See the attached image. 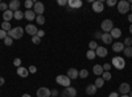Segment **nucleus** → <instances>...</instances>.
Segmentation results:
<instances>
[{
    "mask_svg": "<svg viewBox=\"0 0 132 97\" xmlns=\"http://www.w3.org/2000/svg\"><path fill=\"white\" fill-rule=\"evenodd\" d=\"M24 34V29L20 28V26H16V28H12L9 31H8V37H11L12 39H20Z\"/></svg>",
    "mask_w": 132,
    "mask_h": 97,
    "instance_id": "1",
    "label": "nucleus"
},
{
    "mask_svg": "<svg viewBox=\"0 0 132 97\" xmlns=\"http://www.w3.org/2000/svg\"><path fill=\"white\" fill-rule=\"evenodd\" d=\"M56 81H57V84L62 85V87H65V88L70 87V84H71V80L66 76V75H58V76L56 78Z\"/></svg>",
    "mask_w": 132,
    "mask_h": 97,
    "instance_id": "2",
    "label": "nucleus"
},
{
    "mask_svg": "<svg viewBox=\"0 0 132 97\" xmlns=\"http://www.w3.org/2000/svg\"><path fill=\"white\" fill-rule=\"evenodd\" d=\"M111 63H112V66L116 70H123L126 67V62H124V59L122 57H114L112 60H111Z\"/></svg>",
    "mask_w": 132,
    "mask_h": 97,
    "instance_id": "3",
    "label": "nucleus"
},
{
    "mask_svg": "<svg viewBox=\"0 0 132 97\" xmlns=\"http://www.w3.org/2000/svg\"><path fill=\"white\" fill-rule=\"evenodd\" d=\"M116 5H118L119 13H122V15H126L129 10V3L127 2V0H122V2H119Z\"/></svg>",
    "mask_w": 132,
    "mask_h": 97,
    "instance_id": "4",
    "label": "nucleus"
},
{
    "mask_svg": "<svg viewBox=\"0 0 132 97\" xmlns=\"http://www.w3.org/2000/svg\"><path fill=\"white\" fill-rule=\"evenodd\" d=\"M101 28H102V30L104 31V33H110L112 29H114V23L111 20H104V21H102V25H101Z\"/></svg>",
    "mask_w": 132,
    "mask_h": 97,
    "instance_id": "5",
    "label": "nucleus"
},
{
    "mask_svg": "<svg viewBox=\"0 0 132 97\" xmlns=\"http://www.w3.org/2000/svg\"><path fill=\"white\" fill-rule=\"evenodd\" d=\"M44 10H45V7H44V4L41 2H36L35 4H33V12H35L37 16H42Z\"/></svg>",
    "mask_w": 132,
    "mask_h": 97,
    "instance_id": "6",
    "label": "nucleus"
},
{
    "mask_svg": "<svg viewBox=\"0 0 132 97\" xmlns=\"http://www.w3.org/2000/svg\"><path fill=\"white\" fill-rule=\"evenodd\" d=\"M62 97H75L77 96V89L73 88V87H68V88H65L61 93Z\"/></svg>",
    "mask_w": 132,
    "mask_h": 97,
    "instance_id": "7",
    "label": "nucleus"
},
{
    "mask_svg": "<svg viewBox=\"0 0 132 97\" xmlns=\"http://www.w3.org/2000/svg\"><path fill=\"white\" fill-rule=\"evenodd\" d=\"M103 9H104L103 2H101V0H96V2L93 3V10H94V12L101 13V12H103Z\"/></svg>",
    "mask_w": 132,
    "mask_h": 97,
    "instance_id": "8",
    "label": "nucleus"
},
{
    "mask_svg": "<svg viewBox=\"0 0 132 97\" xmlns=\"http://www.w3.org/2000/svg\"><path fill=\"white\" fill-rule=\"evenodd\" d=\"M50 96H52V91L45 87H41L37 89V97H50Z\"/></svg>",
    "mask_w": 132,
    "mask_h": 97,
    "instance_id": "9",
    "label": "nucleus"
},
{
    "mask_svg": "<svg viewBox=\"0 0 132 97\" xmlns=\"http://www.w3.org/2000/svg\"><path fill=\"white\" fill-rule=\"evenodd\" d=\"M8 9L12 10L13 13L17 12V10L20 9V2H19V0H12V2L8 4Z\"/></svg>",
    "mask_w": 132,
    "mask_h": 97,
    "instance_id": "10",
    "label": "nucleus"
},
{
    "mask_svg": "<svg viewBox=\"0 0 132 97\" xmlns=\"http://www.w3.org/2000/svg\"><path fill=\"white\" fill-rule=\"evenodd\" d=\"M119 92L122 93V94H128L131 92V87H129V84L128 83H122L119 85Z\"/></svg>",
    "mask_w": 132,
    "mask_h": 97,
    "instance_id": "11",
    "label": "nucleus"
},
{
    "mask_svg": "<svg viewBox=\"0 0 132 97\" xmlns=\"http://www.w3.org/2000/svg\"><path fill=\"white\" fill-rule=\"evenodd\" d=\"M95 54L99 57V58H104V57H107V54H108V51H107V49L106 47H103V46H98L96 47V50H95Z\"/></svg>",
    "mask_w": 132,
    "mask_h": 97,
    "instance_id": "12",
    "label": "nucleus"
},
{
    "mask_svg": "<svg viewBox=\"0 0 132 97\" xmlns=\"http://www.w3.org/2000/svg\"><path fill=\"white\" fill-rule=\"evenodd\" d=\"M25 31H27L28 34H30V36L33 37V36H36V34H37L38 29H37L35 25H33V24H28V25L25 26Z\"/></svg>",
    "mask_w": 132,
    "mask_h": 97,
    "instance_id": "13",
    "label": "nucleus"
},
{
    "mask_svg": "<svg viewBox=\"0 0 132 97\" xmlns=\"http://www.w3.org/2000/svg\"><path fill=\"white\" fill-rule=\"evenodd\" d=\"M66 76H68L70 80L77 79V78L79 76V71H77L75 68H69V70H68V73H66Z\"/></svg>",
    "mask_w": 132,
    "mask_h": 97,
    "instance_id": "14",
    "label": "nucleus"
},
{
    "mask_svg": "<svg viewBox=\"0 0 132 97\" xmlns=\"http://www.w3.org/2000/svg\"><path fill=\"white\" fill-rule=\"evenodd\" d=\"M124 44L123 42H114L112 44V50L115 51V52H122L123 50H124Z\"/></svg>",
    "mask_w": 132,
    "mask_h": 97,
    "instance_id": "15",
    "label": "nucleus"
},
{
    "mask_svg": "<svg viewBox=\"0 0 132 97\" xmlns=\"http://www.w3.org/2000/svg\"><path fill=\"white\" fill-rule=\"evenodd\" d=\"M82 4L83 3L81 2V0H69V2H68V5L70 8H81Z\"/></svg>",
    "mask_w": 132,
    "mask_h": 97,
    "instance_id": "16",
    "label": "nucleus"
},
{
    "mask_svg": "<svg viewBox=\"0 0 132 97\" xmlns=\"http://www.w3.org/2000/svg\"><path fill=\"white\" fill-rule=\"evenodd\" d=\"M101 39L103 41V44H106V45L112 44V37H111V34H110V33H103L102 37H101Z\"/></svg>",
    "mask_w": 132,
    "mask_h": 97,
    "instance_id": "17",
    "label": "nucleus"
},
{
    "mask_svg": "<svg viewBox=\"0 0 132 97\" xmlns=\"http://www.w3.org/2000/svg\"><path fill=\"white\" fill-rule=\"evenodd\" d=\"M24 17L28 20V21H33L36 18V13L33 12L32 9H28V10H25V13H24Z\"/></svg>",
    "mask_w": 132,
    "mask_h": 97,
    "instance_id": "18",
    "label": "nucleus"
},
{
    "mask_svg": "<svg viewBox=\"0 0 132 97\" xmlns=\"http://www.w3.org/2000/svg\"><path fill=\"white\" fill-rule=\"evenodd\" d=\"M12 18H13V12H12V10L8 9V10H5V12L3 13V20L7 21V23H9Z\"/></svg>",
    "mask_w": 132,
    "mask_h": 97,
    "instance_id": "19",
    "label": "nucleus"
},
{
    "mask_svg": "<svg viewBox=\"0 0 132 97\" xmlns=\"http://www.w3.org/2000/svg\"><path fill=\"white\" fill-rule=\"evenodd\" d=\"M93 72L96 75V78H99L104 71H103V67H102V66H99V64H95V66L93 67Z\"/></svg>",
    "mask_w": 132,
    "mask_h": 97,
    "instance_id": "20",
    "label": "nucleus"
},
{
    "mask_svg": "<svg viewBox=\"0 0 132 97\" xmlns=\"http://www.w3.org/2000/svg\"><path fill=\"white\" fill-rule=\"evenodd\" d=\"M96 87L94 84H90V85H87V88H86V93L89 94V96H94L95 93H96Z\"/></svg>",
    "mask_w": 132,
    "mask_h": 97,
    "instance_id": "21",
    "label": "nucleus"
},
{
    "mask_svg": "<svg viewBox=\"0 0 132 97\" xmlns=\"http://www.w3.org/2000/svg\"><path fill=\"white\" fill-rule=\"evenodd\" d=\"M17 75H19V76H21V78H27L28 75H29V70H27L24 67H19L17 68Z\"/></svg>",
    "mask_w": 132,
    "mask_h": 97,
    "instance_id": "22",
    "label": "nucleus"
},
{
    "mask_svg": "<svg viewBox=\"0 0 132 97\" xmlns=\"http://www.w3.org/2000/svg\"><path fill=\"white\" fill-rule=\"evenodd\" d=\"M110 34H111L112 39H114V38H119L120 36H122V30H120L119 28H114L111 31H110Z\"/></svg>",
    "mask_w": 132,
    "mask_h": 97,
    "instance_id": "23",
    "label": "nucleus"
},
{
    "mask_svg": "<svg viewBox=\"0 0 132 97\" xmlns=\"http://www.w3.org/2000/svg\"><path fill=\"white\" fill-rule=\"evenodd\" d=\"M94 85H95L96 88H102L103 85H104V80H103L102 78H96V80H95Z\"/></svg>",
    "mask_w": 132,
    "mask_h": 97,
    "instance_id": "24",
    "label": "nucleus"
},
{
    "mask_svg": "<svg viewBox=\"0 0 132 97\" xmlns=\"http://www.w3.org/2000/svg\"><path fill=\"white\" fill-rule=\"evenodd\" d=\"M2 29H3V30H5L7 33H8V31H9L11 29H12V26H11V23H7V21H3V23H2Z\"/></svg>",
    "mask_w": 132,
    "mask_h": 97,
    "instance_id": "25",
    "label": "nucleus"
},
{
    "mask_svg": "<svg viewBox=\"0 0 132 97\" xmlns=\"http://www.w3.org/2000/svg\"><path fill=\"white\" fill-rule=\"evenodd\" d=\"M95 57H96V54H95V51H94V50H89V51L86 52V58L89 59V60H93Z\"/></svg>",
    "mask_w": 132,
    "mask_h": 97,
    "instance_id": "26",
    "label": "nucleus"
},
{
    "mask_svg": "<svg viewBox=\"0 0 132 97\" xmlns=\"http://www.w3.org/2000/svg\"><path fill=\"white\" fill-rule=\"evenodd\" d=\"M123 52H124V55H126L127 58H132V46H131V47H124Z\"/></svg>",
    "mask_w": 132,
    "mask_h": 97,
    "instance_id": "27",
    "label": "nucleus"
},
{
    "mask_svg": "<svg viewBox=\"0 0 132 97\" xmlns=\"http://www.w3.org/2000/svg\"><path fill=\"white\" fill-rule=\"evenodd\" d=\"M111 73H110V71H104L103 73H102V79L104 80V81H107V80H111Z\"/></svg>",
    "mask_w": 132,
    "mask_h": 97,
    "instance_id": "28",
    "label": "nucleus"
},
{
    "mask_svg": "<svg viewBox=\"0 0 132 97\" xmlns=\"http://www.w3.org/2000/svg\"><path fill=\"white\" fill-rule=\"evenodd\" d=\"M23 17H24V13L21 12V10H17V12L13 13V18H16V20H21Z\"/></svg>",
    "mask_w": 132,
    "mask_h": 97,
    "instance_id": "29",
    "label": "nucleus"
},
{
    "mask_svg": "<svg viewBox=\"0 0 132 97\" xmlns=\"http://www.w3.org/2000/svg\"><path fill=\"white\" fill-rule=\"evenodd\" d=\"M36 21H37L38 25H44L45 24V17L44 16H36Z\"/></svg>",
    "mask_w": 132,
    "mask_h": 97,
    "instance_id": "30",
    "label": "nucleus"
},
{
    "mask_svg": "<svg viewBox=\"0 0 132 97\" xmlns=\"http://www.w3.org/2000/svg\"><path fill=\"white\" fill-rule=\"evenodd\" d=\"M87 75H89V71H87V70H81L79 71V78L81 79H86Z\"/></svg>",
    "mask_w": 132,
    "mask_h": 97,
    "instance_id": "31",
    "label": "nucleus"
},
{
    "mask_svg": "<svg viewBox=\"0 0 132 97\" xmlns=\"http://www.w3.org/2000/svg\"><path fill=\"white\" fill-rule=\"evenodd\" d=\"M96 47H98V44H96V42L95 41H93V42H90V44H89V50H96Z\"/></svg>",
    "mask_w": 132,
    "mask_h": 97,
    "instance_id": "32",
    "label": "nucleus"
},
{
    "mask_svg": "<svg viewBox=\"0 0 132 97\" xmlns=\"http://www.w3.org/2000/svg\"><path fill=\"white\" fill-rule=\"evenodd\" d=\"M7 37H8V33H7V31L3 30V29H0V39H3V41H4Z\"/></svg>",
    "mask_w": 132,
    "mask_h": 97,
    "instance_id": "33",
    "label": "nucleus"
},
{
    "mask_svg": "<svg viewBox=\"0 0 132 97\" xmlns=\"http://www.w3.org/2000/svg\"><path fill=\"white\" fill-rule=\"evenodd\" d=\"M12 44H13V39L11 38V37H7V38L4 39V45H5V46H11Z\"/></svg>",
    "mask_w": 132,
    "mask_h": 97,
    "instance_id": "34",
    "label": "nucleus"
},
{
    "mask_svg": "<svg viewBox=\"0 0 132 97\" xmlns=\"http://www.w3.org/2000/svg\"><path fill=\"white\" fill-rule=\"evenodd\" d=\"M123 44H124L126 47H131V45H132V38H126Z\"/></svg>",
    "mask_w": 132,
    "mask_h": 97,
    "instance_id": "35",
    "label": "nucleus"
},
{
    "mask_svg": "<svg viewBox=\"0 0 132 97\" xmlns=\"http://www.w3.org/2000/svg\"><path fill=\"white\" fill-rule=\"evenodd\" d=\"M32 42H33L35 45H38L40 42H41V38L37 37V36H33V37H32Z\"/></svg>",
    "mask_w": 132,
    "mask_h": 97,
    "instance_id": "36",
    "label": "nucleus"
},
{
    "mask_svg": "<svg viewBox=\"0 0 132 97\" xmlns=\"http://www.w3.org/2000/svg\"><path fill=\"white\" fill-rule=\"evenodd\" d=\"M33 4H35V3H33L32 0H27V2L24 3V5H25V8H27V9H30V8L33 7Z\"/></svg>",
    "mask_w": 132,
    "mask_h": 97,
    "instance_id": "37",
    "label": "nucleus"
},
{
    "mask_svg": "<svg viewBox=\"0 0 132 97\" xmlns=\"http://www.w3.org/2000/svg\"><path fill=\"white\" fill-rule=\"evenodd\" d=\"M102 67H103V71H110V70H111V67H112V64H110V63H104Z\"/></svg>",
    "mask_w": 132,
    "mask_h": 97,
    "instance_id": "38",
    "label": "nucleus"
},
{
    "mask_svg": "<svg viewBox=\"0 0 132 97\" xmlns=\"http://www.w3.org/2000/svg\"><path fill=\"white\" fill-rule=\"evenodd\" d=\"M0 10H3V13L5 12V10H8V4L2 3V4H0Z\"/></svg>",
    "mask_w": 132,
    "mask_h": 97,
    "instance_id": "39",
    "label": "nucleus"
},
{
    "mask_svg": "<svg viewBox=\"0 0 132 97\" xmlns=\"http://www.w3.org/2000/svg\"><path fill=\"white\" fill-rule=\"evenodd\" d=\"M13 64H15V66L19 68V67H21V59L20 58H16L15 60H13Z\"/></svg>",
    "mask_w": 132,
    "mask_h": 97,
    "instance_id": "40",
    "label": "nucleus"
},
{
    "mask_svg": "<svg viewBox=\"0 0 132 97\" xmlns=\"http://www.w3.org/2000/svg\"><path fill=\"white\" fill-rule=\"evenodd\" d=\"M116 4H118L116 0H107V5H108V7H114V5H116Z\"/></svg>",
    "mask_w": 132,
    "mask_h": 97,
    "instance_id": "41",
    "label": "nucleus"
},
{
    "mask_svg": "<svg viewBox=\"0 0 132 97\" xmlns=\"http://www.w3.org/2000/svg\"><path fill=\"white\" fill-rule=\"evenodd\" d=\"M36 71H37V67L36 66H30L29 67V73H35Z\"/></svg>",
    "mask_w": 132,
    "mask_h": 97,
    "instance_id": "42",
    "label": "nucleus"
},
{
    "mask_svg": "<svg viewBox=\"0 0 132 97\" xmlns=\"http://www.w3.org/2000/svg\"><path fill=\"white\" fill-rule=\"evenodd\" d=\"M36 36H37V37H40V38H42L44 36H45V31H44V30H38Z\"/></svg>",
    "mask_w": 132,
    "mask_h": 97,
    "instance_id": "43",
    "label": "nucleus"
},
{
    "mask_svg": "<svg viewBox=\"0 0 132 97\" xmlns=\"http://www.w3.org/2000/svg\"><path fill=\"white\" fill-rule=\"evenodd\" d=\"M58 5H66V4H68V2H66V0H58Z\"/></svg>",
    "mask_w": 132,
    "mask_h": 97,
    "instance_id": "44",
    "label": "nucleus"
},
{
    "mask_svg": "<svg viewBox=\"0 0 132 97\" xmlns=\"http://www.w3.org/2000/svg\"><path fill=\"white\" fill-rule=\"evenodd\" d=\"M94 37L99 39V38H101V37H102V33H99V31H96V33H94Z\"/></svg>",
    "mask_w": 132,
    "mask_h": 97,
    "instance_id": "45",
    "label": "nucleus"
},
{
    "mask_svg": "<svg viewBox=\"0 0 132 97\" xmlns=\"http://www.w3.org/2000/svg\"><path fill=\"white\" fill-rule=\"evenodd\" d=\"M57 94H58V91H57V89H53V91H52V96H53V97H57Z\"/></svg>",
    "mask_w": 132,
    "mask_h": 97,
    "instance_id": "46",
    "label": "nucleus"
},
{
    "mask_svg": "<svg viewBox=\"0 0 132 97\" xmlns=\"http://www.w3.org/2000/svg\"><path fill=\"white\" fill-rule=\"evenodd\" d=\"M108 97H119V94H118L116 92H112V93H110V94H108Z\"/></svg>",
    "mask_w": 132,
    "mask_h": 97,
    "instance_id": "47",
    "label": "nucleus"
},
{
    "mask_svg": "<svg viewBox=\"0 0 132 97\" xmlns=\"http://www.w3.org/2000/svg\"><path fill=\"white\" fill-rule=\"evenodd\" d=\"M5 83V80H4V78H0V87H2V85Z\"/></svg>",
    "mask_w": 132,
    "mask_h": 97,
    "instance_id": "48",
    "label": "nucleus"
},
{
    "mask_svg": "<svg viewBox=\"0 0 132 97\" xmlns=\"http://www.w3.org/2000/svg\"><path fill=\"white\" fill-rule=\"evenodd\" d=\"M128 21L132 24V13H131V15H128Z\"/></svg>",
    "mask_w": 132,
    "mask_h": 97,
    "instance_id": "49",
    "label": "nucleus"
},
{
    "mask_svg": "<svg viewBox=\"0 0 132 97\" xmlns=\"http://www.w3.org/2000/svg\"><path fill=\"white\" fill-rule=\"evenodd\" d=\"M21 97H30V94H28V93H24V94L21 96Z\"/></svg>",
    "mask_w": 132,
    "mask_h": 97,
    "instance_id": "50",
    "label": "nucleus"
},
{
    "mask_svg": "<svg viewBox=\"0 0 132 97\" xmlns=\"http://www.w3.org/2000/svg\"><path fill=\"white\" fill-rule=\"evenodd\" d=\"M129 33H131V34H132V24H131V25H129Z\"/></svg>",
    "mask_w": 132,
    "mask_h": 97,
    "instance_id": "51",
    "label": "nucleus"
},
{
    "mask_svg": "<svg viewBox=\"0 0 132 97\" xmlns=\"http://www.w3.org/2000/svg\"><path fill=\"white\" fill-rule=\"evenodd\" d=\"M120 97H129V96H128V94H122Z\"/></svg>",
    "mask_w": 132,
    "mask_h": 97,
    "instance_id": "52",
    "label": "nucleus"
},
{
    "mask_svg": "<svg viewBox=\"0 0 132 97\" xmlns=\"http://www.w3.org/2000/svg\"><path fill=\"white\" fill-rule=\"evenodd\" d=\"M129 97H132V91H131V92H129Z\"/></svg>",
    "mask_w": 132,
    "mask_h": 97,
    "instance_id": "53",
    "label": "nucleus"
},
{
    "mask_svg": "<svg viewBox=\"0 0 132 97\" xmlns=\"http://www.w3.org/2000/svg\"><path fill=\"white\" fill-rule=\"evenodd\" d=\"M131 10H132V4H131Z\"/></svg>",
    "mask_w": 132,
    "mask_h": 97,
    "instance_id": "54",
    "label": "nucleus"
},
{
    "mask_svg": "<svg viewBox=\"0 0 132 97\" xmlns=\"http://www.w3.org/2000/svg\"><path fill=\"white\" fill-rule=\"evenodd\" d=\"M50 97H53V96H50Z\"/></svg>",
    "mask_w": 132,
    "mask_h": 97,
    "instance_id": "55",
    "label": "nucleus"
},
{
    "mask_svg": "<svg viewBox=\"0 0 132 97\" xmlns=\"http://www.w3.org/2000/svg\"><path fill=\"white\" fill-rule=\"evenodd\" d=\"M0 4H2V3H0Z\"/></svg>",
    "mask_w": 132,
    "mask_h": 97,
    "instance_id": "56",
    "label": "nucleus"
}]
</instances>
